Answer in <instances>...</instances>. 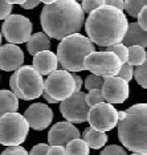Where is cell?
<instances>
[{"label":"cell","instance_id":"6da1fadb","mask_svg":"<svg viewBox=\"0 0 147 155\" xmlns=\"http://www.w3.org/2000/svg\"><path fill=\"white\" fill-rule=\"evenodd\" d=\"M40 20L48 37L62 40L81 31L85 24V13L81 4L74 0L44 2Z\"/></svg>","mask_w":147,"mask_h":155},{"label":"cell","instance_id":"7a4b0ae2","mask_svg":"<svg viewBox=\"0 0 147 155\" xmlns=\"http://www.w3.org/2000/svg\"><path fill=\"white\" fill-rule=\"evenodd\" d=\"M129 21L125 13L103 5L89 13L85 20V29L87 38L93 45L107 48L115 44H121L123 40Z\"/></svg>","mask_w":147,"mask_h":155},{"label":"cell","instance_id":"3957f363","mask_svg":"<svg viewBox=\"0 0 147 155\" xmlns=\"http://www.w3.org/2000/svg\"><path fill=\"white\" fill-rule=\"evenodd\" d=\"M118 138L125 149L147 155V104L132 105L118 113Z\"/></svg>","mask_w":147,"mask_h":155},{"label":"cell","instance_id":"277c9868","mask_svg":"<svg viewBox=\"0 0 147 155\" xmlns=\"http://www.w3.org/2000/svg\"><path fill=\"white\" fill-rule=\"evenodd\" d=\"M96 52V47L86 36L76 33L62 38L57 48V61L66 72H82L85 69V60L90 53Z\"/></svg>","mask_w":147,"mask_h":155},{"label":"cell","instance_id":"5b68a950","mask_svg":"<svg viewBox=\"0 0 147 155\" xmlns=\"http://www.w3.org/2000/svg\"><path fill=\"white\" fill-rule=\"evenodd\" d=\"M9 86L17 98L32 101L44 93V80L32 66L24 65L19 68L9 78Z\"/></svg>","mask_w":147,"mask_h":155},{"label":"cell","instance_id":"8992f818","mask_svg":"<svg viewBox=\"0 0 147 155\" xmlns=\"http://www.w3.org/2000/svg\"><path fill=\"white\" fill-rule=\"evenodd\" d=\"M29 126L19 113H9L0 117V143L4 146H20L25 140Z\"/></svg>","mask_w":147,"mask_h":155},{"label":"cell","instance_id":"52a82bcc","mask_svg":"<svg viewBox=\"0 0 147 155\" xmlns=\"http://www.w3.org/2000/svg\"><path fill=\"white\" fill-rule=\"evenodd\" d=\"M83 64L85 69L89 70L92 74L109 78L118 74L122 62L117 56L109 52H93L83 60Z\"/></svg>","mask_w":147,"mask_h":155},{"label":"cell","instance_id":"ba28073f","mask_svg":"<svg viewBox=\"0 0 147 155\" xmlns=\"http://www.w3.org/2000/svg\"><path fill=\"white\" fill-rule=\"evenodd\" d=\"M44 93L57 102H62L74 93L73 74L66 70H56L44 82Z\"/></svg>","mask_w":147,"mask_h":155},{"label":"cell","instance_id":"9c48e42d","mask_svg":"<svg viewBox=\"0 0 147 155\" xmlns=\"http://www.w3.org/2000/svg\"><path fill=\"white\" fill-rule=\"evenodd\" d=\"M32 23L23 15H9L3 21L2 32L8 44H24L32 36Z\"/></svg>","mask_w":147,"mask_h":155},{"label":"cell","instance_id":"30bf717a","mask_svg":"<svg viewBox=\"0 0 147 155\" xmlns=\"http://www.w3.org/2000/svg\"><path fill=\"white\" fill-rule=\"evenodd\" d=\"M87 122H89L90 127L97 131H110L118 125V111L113 105L102 102V104L90 107Z\"/></svg>","mask_w":147,"mask_h":155},{"label":"cell","instance_id":"8fae6325","mask_svg":"<svg viewBox=\"0 0 147 155\" xmlns=\"http://www.w3.org/2000/svg\"><path fill=\"white\" fill-rule=\"evenodd\" d=\"M90 107L85 102V93L78 91L73 93L69 98L60 104V111L66 122L70 123H82L87 121Z\"/></svg>","mask_w":147,"mask_h":155},{"label":"cell","instance_id":"7c38bea8","mask_svg":"<svg viewBox=\"0 0 147 155\" xmlns=\"http://www.w3.org/2000/svg\"><path fill=\"white\" fill-rule=\"evenodd\" d=\"M101 91H102L105 102L107 104H123L130 96V86H129V82L115 76L105 78Z\"/></svg>","mask_w":147,"mask_h":155},{"label":"cell","instance_id":"4fadbf2b","mask_svg":"<svg viewBox=\"0 0 147 155\" xmlns=\"http://www.w3.org/2000/svg\"><path fill=\"white\" fill-rule=\"evenodd\" d=\"M23 117L25 118L29 127L40 131L49 127L53 119V111L45 104H33L25 110Z\"/></svg>","mask_w":147,"mask_h":155},{"label":"cell","instance_id":"5bb4252c","mask_svg":"<svg viewBox=\"0 0 147 155\" xmlns=\"http://www.w3.org/2000/svg\"><path fill=\"white\" fill-rule=\"evenodd\" d=\"M80 138V131L70 122H57L48 133V142L51 146H66L70 140Z\"/></svg>","mask_w":147,"mask_h":155},{"label":"cell","instance_id":"9a60e30c","mask_svg":"<svg viewBox=\"0 0 147 155\" xmlns=\"http://www.w3.org/2000/svg\"><path fill=\"white\" fill-rule=\"evenodd\" d=\"M24 64V53L17 45L5 44L0 47V69L13 72Z\"/></svg>","mask_w":147,"mask_h":155},{"label":"cell","instance_id":"2e32d148","mask_svg":"<svg viewBox=\"0 0 147 155\" xmlns=\"http://www.w3.org/2000/svg\"><path fill=\"white\" fill-rule=\"evenodd\" d=\"M57 66H58L57 56L51 51H44V52H40V53L33 56L32 68L36 70L41 77L52 74L53 72L57 70Z\"/></svg>","mask_w":147,"mask_h":155},{"label":"cell","instance_id":"e0dca14e","mask_svg":"<svg viewBox=\"0 0 147 155\" xmlns=\"http://www.w3.org/2000/svg\"><path fill=\"white\" fill-rule=\"evenodd\" d=\"M122 44L125 47H147V32L138 25V23H130L126 31V35L122 40Z\"/></svg>","mask_w":147,"mask_h":155},{"label":"cell","instance_id":"ac0fdd59","mask_svg":"<svg viewBox=\"0 0 147 155\" xmlns=\"http://www.w3.org/2000/svg\"><path fill=\"white\" fill-rule=\"evenodd\" d=\"M51 48V38L44 32H37L29 37L27 41V49L32 56L40 53L44 51H49Z\"/></svg>","mask_w":147,"mask_h":155},{"label":"cell","instance_id":"d6986e66","mask_svg":"<svg viewBox=\"0 0 147 155\" xmlns=\"http://www.w3.org/2000/svg\"><path fill=\"white\" fill-rule=\"evenodd\" d=\"M19 98L9 90H0V117L9 113H17Z\"/></svg>","mask_w":147,"mask_h":155},{"label":"cell","instance_id":"ffe728a7","mask_svg":"<svg viewBox=\"0 0 147 155\" xmlns=\"http://www.w3.org/2000/svg\"><path fill=\"white\" fill-rule=\"evenodd\" d=\"M82 139L85 140V143L89 146V149H102L107 142V135L106 133H101L97 131L92 127H87L83 131V137Z\"/></svg>","mask_w":147,"mask_h":155},{"label":"cell","instance_id":"44dd1931","mask_svg":"<svg viewBox=\"0 0 147 155\" xmlns=\"http://www.w3.org/2000/svg\"><path fill=\"white\" fill-rule=\"evenodd\" d=\"M147 60V52L142 47H130L129 48V56L126 64L131 66H141Z\"/></svg>","mask_w":147,"mask_h":155},{"label":"cell","instance_id":"7402d4cb","mask_svg":"<svg viewBox=\"0 0 147 155\" xmlns=\"http://www.w3.org/2000/svg\"><path fill=\"white\" fill-rule=\"evenodd\" d=\"M66 155H89V146L85 143V140L77 138L70 140L65 147Z\"/></svg>","mask_w":147,"mask_h":155},{"label":"cell","instance_id":"603a6c76","mask_svg":"<svg viewBox=\"0 0 147 155\" xmlns=\"http://www.w3.org/2000/svg\"><path fill=\"white\" fill-rule=\"evenodd\" d=\"M147 5V0H126L123 2V11H126L131 17H138L143 7Z\"/></svg>","mask_w":147,"mask_h":155},{"label":"cell","instance_id":"cb8c5ba5","mask_svg":"<svg viewBox=\"0 0 147 155\" xmlns=\"http://www.w3.org/2000/svg\"><path fill=\"white\" fill-rule=\"evenodd\" d=\"M102 52H109V53H113L115 54L122 64H126L127 62V56H129V48L125 47L123 44H115V45H111V47H107L105 48V51Z\"/></svg>","mask_w":147,"mask_h":155},{"label":"cell","instance_id":"d4e9b609","mask_svg":"<svg viewBox=\"0 0 147 155\" xmlns=\"http://www.w3.org/2000/svg\"><path fill=\"white\" fill-rule=\"evenodd\" d=\"M103 82H105L103 77H100V76H96V74H89L86 77L83 86L86 87L87 91H90V90H101L102 89V86H103Z\"/></svg>","mask_w":147,"mask_h":155},{"label":"cell","instance_id":"484cf974","mask_svg":"<svg viewBox=\"0 0 147 155\" xmlns=\"http://www.w3.org/2000/svg\"><path fill=\"white\" fill-rule=\"evenodd\" d=\"M134 78L142 87L147 89V60L141 66H136L134 69Z\"/></svg>","mask_w":147,"mask_h":155},{"label":"cell","instance_id":"4316f807","mask_svg":"<svg viewBox=\"0 0 147 155\" xmlns=\"http://www.w3.org/2000/svg\"><path fill=\"white\" fill-rule=\"evenodd\" d=\"M85 102L89 107H93L98 104H102L105 102L102 91L101 90H90L87 91V94H85Z\"/></svg>","mask_w":147,"mask_h":155},{"label":"cell","instance_id":"83f0119b","mask_svg":"<svg viewBox=\"0 0 147 155\" xmlns=\"http://www.w3.org/2000/svg\"><path fill=\"white\" fill-rule=\"evenodd\" d=\"M105 5V0H83L81 3V8L83 13H90L93 12L94 9H98L101 7Z\"/></svg>","mask_w":147,"mask_h":155},{"label":"cell","instance_id":"f1b7e54d","mask_svg":"<svg viewBox=\"0 0 147 155\" xmlns=\"http://www.w3.org/2000/svg\"><path fill=\"white\" fill-rule=\"evenodd\" d=\"M117 77H119V78L126 81V82H129V81L134 77V68H132L131 65H129V64H122Z\"/></svg>","mask_w":147,"mask_h":155},{"label":"cell","instance_id":"f546056e","mask_svg":"<svg viewBox=\"0 0 147 155\" xmlns=\"http://www.w3.org/2000/svg\"><path fill=\"white\" fill-rule=\"evenodd\" d=\"M100 155H127V153L123 147L118 146V144H110V146L105 147Z\"/></svg>","mask_w":147,"mask_h":155},{"label":"cell","instance_id":"4dcf8cb0","mask_svg":"<svg viewBox=\"0 0 147 155\" xmlns=\"http://www.w3.org/2000/svg\"><path fill=\"white\" fill-rule=\"evenodd\" d=\"M12 3L5 2V0H0V20H5L7 17L11 15L12 11Z\"/></svg>","mask_w":147,"mask_h":155},{"label":"cell","instance_id":"1f68e13d","mask_svg":"<svg viewBox=\"0 0 147 155\" xmlns=\"http://www.w3.org/2000/svg\"><path fill=\"white\" fill-rule=\"evenodd\" d=\"M2 155H28V151L21 146H12L3 150Z\"/></svg>","mask_w":147,"mask_h":155},{"label":"cell","instance_id":"d6a6232c","mask_svg":"<svg viewBox=\"0 0 147 155\" xmlns=\"http://www.w3.org/2000/svg\"><path fill=\"white\" fill-rule=\"evenodd\" d=\"M49 150V144L47 143H38L34 147H32V150L28 153V155H47Z\"/></svg>","mask_w":147,"mask_h":155},{"label":"cell","instance_id":"836d02e7","mask_svg":"<svg viewBox=\"0 0 147 155\" xmlns=\"http://www.w3.org/2000/svg\"><path fill=\"white\" fill-rule=\"evenodd\" d=\"M138 25L142 28L145 32H147V5L143 7L142 11L138 15Z\"/></svg>","mask_w":147,"mask_h":155},{"label":"cell","instance_id":"e575fe53","mask_svg":"<svg viewBox=\"0 0 147 155\" xmlns=\"http://www.w3.org/2000/svg\"><path fill=\"white\" fill-rule=\"evenodd\" d=\"M105 5L113 7V8L118 9V11H123V2L122 0H105Z\"/></svg>","mask_w":147,"mask_h":155},{"label":"cell","instance_id":"d590c367","mask_svg":"<svg viewBox=\"0 0 147 155\" xmlns=\"http://www.w3.org/2000/svg\"><path fill=\"white\" fill-rule=\"evenodd\" d=\"M47 155H66L65 147L61 146H49V150Z\"/></svg>","mask_w":147,"mask_h":155},{"label":"cell","instance_id":"8d00e7d4","mask_svg":"<svg viewBox=\"0 0 147 155\" xmlns=\"http://www.w3.org/2000/svg\"><path fill=\"white\" fill-rule=\"evenodd\" d=\"M20 7H23V8L25 9H32V8H36V7L40 4V2L38 0H31V2H24V3H17Z\"/></svg>","mask_w":147,"mask_h":155},{"label":"cell","instance_id":"74e56055","mask_svg":"<svg viewBox=\"0 0 147 155\" xmlns=\"http://www.w3.org/2000/svg\"><path fill=\"white\" fill-rule=\"evenodd\" d=\"M73 80H74V93H78L82 87V78L78 74H73Z\"/></svg>","mask_w":147,"mask_h":155},{"label":"cell","instance_id":"f35d334b","mask_svg":"<svg viewBox=\"0 0 147 155\" xmlns=\"http://www.w3.org/2000/svg\"><path fill=\"white\" fill-rule=\"evenodd\" d=\"M43 97H44V100L47 101L48 104H57V101H56V100H53V98H51V97H49L47 93H43Z\"/></svg>","mask_w":147,"mask_h":155},{"label":"cell","instance_id":"ab89813d","mask_svg":"<svg viewBox=\"0 0 147 155\" xmlns=\"http://www.w3.org/2000/svg\"><path fill=\"white\" fill-rule=\"evenodd\" d=\"M0 43H2V33H0ZM0 47H2V45H0Z\"/></svg>","mask_w":147,"mask_h":155},{"label":"cell","instance_id":"60d3db41","mask_svg":"<svg viewBox=\"0 0 147 155\" xmlns=\"http://www.w3.org/2000/svg\"><path fill=\"white\" fill-rule=\"evenodd\" d=\"M131 155H139V154H131Z\"/></svg>","mask_w":147,"mask_h":155}]
</instances>
